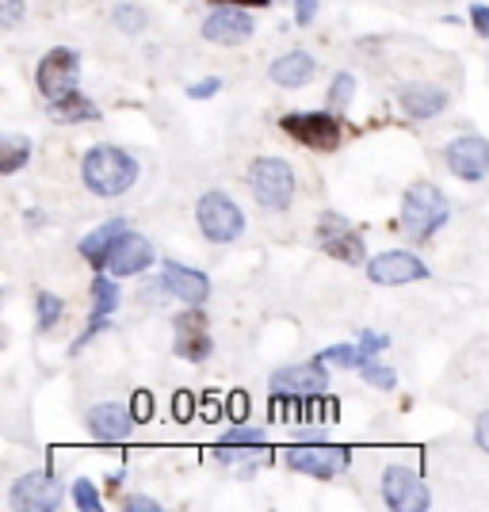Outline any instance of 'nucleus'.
I'll use <instances>...</instances> for the list:
<instances>
[{
	"label": "nucleus",
	"mask_w": 489,
	"mask_h": 512,
	"mask_svg": "<svg viewBox=\"0 0 489 512\" xmlns=\"http://www.w3.org/2000/svg\"><path fill=\"white\" fill-rule=\"evenodd\" d=\"M367 279L379 283V287H402V283H417V279H428V264L421 256L405 253H379L375 260H367Z\"/></svg>",
	"instance_id": "obj_12"
},
{
	"label": "nucleus",
	"mask_w": 489,
	"mask_h": 512,
	"mask_svg": "<svg viewBox=\"0 0 489 512\" xmlns=\"http://www.w3.org/2000/svg\"><path fill=\"white\" fill-rule=\"evenodd\" d=\"M398 104L409 119H436L447 107V92L440 85H428V81H413L398 92Z\"/></svg>",
	"instance_id": "obj_19"
},
{
	"label": "nucleus",
	"mask_w": 489,
	"mask_h": 512,
	"mask_svg": "<svg viewBox=\"0 0 489 512\" xmlns=\"http://www.w3.org/2000/svg\"><path fill=\"white\" fill-rule=\"evenodd\" d=\"M268 386L279 390V394H325L329 390V371H325V360L318 356V360L298 363V367L272 371Z\"/></svg>",
	"instance_id": "obj_15"
},
{
	"label": "nucleus",
	"mask_w": 489,
	"mask_h": 512,
	"mask_svg": "<svg viewBox=\"0 0 489 512\" xmlns=\"http://www.w3.org/2000/svg\"><path fill=\"white\" fill-rule=\"evenodd\" d=\"M249 451H268L264 448V432H256V428H234V432H226L214 444V455L222 463H241V455H249Z\"/></svg>",
	"instance_id": "obj_22"
},
{
	"label": "nucleus",
	"mask_w": 489,
	"mask_h": 512,
	"mask_svg": "<svg viewBox=\"0 0 489 512\" xmlns=\"http://www.w3.org/2000/svg\"><path fill=\"white\" fill-rule=\"evenodd\" d=\"M444 157H447V172H451L455 180H463V184L486 180V172H489V142L486 138L463 134V138H455V142L447 146Z\"/></svg>",
	"instance_id": "obj_11"
},
{
	"label": "nucleus",
	"mask_w": 489,
	"mask_h": 512,
	"mask_svg": "<svg viewBox=\"0 0 489 512\" xmlns=\"http://www.w3.org/2000/svg\"><path fill=\"white\" fill-rule=\"evenodd\" d=\"M23 16V0H0V27H16Z\"/></svg>",
	"instance_id": "obj_35"
},
{
	"label": "nucleus",
	"mask_w": 489,
	"mask_h": 512,
	"mask_svg": "<svg viewBox=\"0 0 489 512\" xmlns=\"http://www.w3.org/2000/svg\"><path fill=\"white\" fill-rule=\"evenodd\" d=\"M195 222H199V234L214 241V245H230L245 234V214L226 192H207L199 195L195 203Z\"/></svg>",
	"instance_id": "obj_4"
},
{
	"label": "nucleus",
	"mask_w": 489,
	"mask_h": 512,
	"mask_svg": "<svg viewBox=\"0 0 489 512\" xmlns=\"http://www.w3.org/2000/svg\"><path fill=\"white\" fill-rule=\"evenodd\" d=\"M27 157H31V138H16V134H4L0 138V172L4 176L20 172L27 165Z\"/></svg>",
	"instance_id": "obj_24"
},
{
	"label": "nucleus",
	"mask_w": 489,
	"mask_h": 512,
	"mask_svg": "<svg viewBox=\"0 0 489 512\" xmlns=\"http://www.w3.org/2000/svg\"><path fill=\"white\" fill-rule=\"evenodd\" d=\"M321 360L337 363V367H363V363H371L367 356H363L360 344H333V348L321 352Z\"/></svg>",
	"instance_id": "obj_27"
},
{
	"label": "nucleus",
	"mask_w": 489,
	"mask_h": 512,
	"mask_svg": "<svg viewBox=\"0 0 489 512\" xmlns=\"http://www.w3.org/2000/svg\"><path fill=\"white\" fill-rule=\"evenodd\" d=\"M318 241L329 256H337L344 264H363L367 249H363V234L337 211H325L318 222Z\"/></svg>",
	"instance_id": "obj_8"
},
{
	"label": "nucleus",
	"mask_w": 489,
	"mask_h": 512,
	"mask_svg": "<svg viewBox=\"0 0 489 512\" xmlns=\"http://www.w3.org/2000/svg\"><path fill=\"white\" fill-rule=\"evenodd\" d=\"M470 23L482 39H489V4H470Z\"/></svg>",
	"instance_id": "obj_38"
},
{
	"label": "nucleus",
	"mask_w": 489,
	"mask_h": 512,
	"mask_svg": "<svg viewBox=\"0 0 489 512\" xmlns=\"http://www.w3.org/2000/svg\"><path fill=\"white\" fill-rule=\"evenodd\" d=\"M318 4L321 0H295V23L298 27H310L314 16H318Z\"/></svg>",
	"instance_id": "obj_37"
},
{
	"label": "nucleus",
	"mask_w": 489,
	"mask_h": 512,
	"mask_svg": "<svg viewBox=\"0 0 489 512\" xmlns=\"http://www.w3.org/2000/svg\"><path fill=\"white\" fill-rule=\"evenodd\" d=\"M115 23H119L127 35H142V27H146V12H142L138 4H123V8H115Z\"/></svg>",
	"instance_id": "obj_31"
},
{
	"label": "nucleus",
	"mask_w": 489,
	"mask_h": 512,
	"mask_svg": "<svg viewBox=\"0 0 489 512\" xmlns=\"http://www.w3.org/2000/svg\"><path fill=\"white\" fill-rule=\"evenodd\" d=\"M279 127L287 130L295 142H302L306 150L333 153L341 146V119L329 115V111H295V115H283Z\"/></svg>",
	"instance_id": "obj_5"
},
{
	"label": "nucleus",
	"mask_w": 489,
	"mask_h": 512,
	"mask_svg": "<svg viewBox=\"0 0 489 512\" xmlns=\"http://www.w3.org/2000/svg\"><path fill=\"white\" fill-rule=\"evenodd\" d=\"M383 501L398 512H425L432 509V493L421 482V474L409 467H386L383 470Z\"/></svg>",
	"instance_id": "obj_9"
},
{
	"label": "nucleus",
	"mask_w": 489,
	"mask_h": 512,
	"mask_svg": "<svg viewBox=\"0 0 489 512\" xmlns=\"http://www.w3.org/2000/svg\"><path fill=\"white\" fill-rule=\"evenodd\" d=\"M256 31L253 16L245 8H214L203 20V39L214 46H241L249 43Z\"/></svg>",
	"instance_id": "obj_14"
},
{
	"label": "nucleus",
	"mask_w": 489,
	"mask_h": 512,
	"mask_svg": "<svg viewBox=\"0 0 489 512\" xmlns=\"http://www.w3.org/2000/svg\"><path fill=\"white\" fill-rule=\"evenodd\" d=\"M218 92H222V77H203V81L188 85V96H192V100H211Z\"/></svg>",
	"instance_id": "obj_33"
},
{
	"label": "nucleus",
	"mask_w": 489,
	"mask_h": 512,
	"mask_svg": "<svg viewBox=\"0 0 489 512\" xmlns=\"http://www.w3.org/2000/svg\"><path fill=\"white\" fill-rule=\"evenodd\" d=\"M172 402H176V406H172V417H176V421H192V417H195V398H192V394H184V390H180Z\"/></svg>",
	"instance_id": "obj_36"
},
{
	"label": "nucleus",
	"mask_w": 489,
	"mask_h": 512,
	"mask_svg": "<svg viewBox=\"0 0 489 512\" xmlns=\"http://www.w3.org/2000/svg\"><path fill=\"white\" fill-rule=\"evenodd\" d=\"M314 73H318V62L306 54V50H291V54H283L272 62L268 69V77L276 81L279 88H302L314 81Z\"/></svg>",
	"instance_id": "obj_20"
},
{
	"label": "nucleus",
	"mask_w": 489,
	"mask_h": 512,
	"mask_svg": "<svg viewBox=\"0 0 489 512\" xmlns=\"http://www.w3.org/2000/svg\"><path fill=\"white\" fill-rule=\"evenodd\" d=\"M50 119L54 123H96L100 119V107L88 100L85 92H69L62 100H50Z\"/></svg>",
	"instance_id": "obj_23"
},
{
	"label": "nucleus",
	"mask_w": 489,
	"mask_h": 512,
	"mask_svg": "<svg viewBox=\"0 0 489 512\" xmlns=\"http://www.w3.org/2000/svg\"><path fill=\"white\" fill-rule=\"evenodd\" d=\"M474 440H478V448L489 455V413H482V417H478V425H474Z\"/></svg>",
	"instance_id": "obj_41"
},
{
	"label": "nucleus",
	"mask_w": 489,
	"mask_h": 512,
	"mask_svg": "<svg viewBox=\"0 0 489 512\" xmlns=\"http://www.w3.org/2000/svg\"><path fill=\"white\" fill-rule=\"evenodd\" d=\"M447 218H451L447 195L440 192L436 184H413L402 199V218H398V226H402L405 237L428 241V237H436L444 230Z\"/></svg>",
	"instance_id": "obj_2"
},
{
	"label": "nucleus",
	"mask_w": 489,
	"mask_h": 512,
	"mask_svg": "<svg viewBox=\"0 0 489 512\" xmlns=\"http://www.w3.org/2000/svg\"><path fill=\"white\" fill-rule=\"evenodd\" d=\"M81 180H85V188L92 195L115 199V195H123L134 188V180H138V161H134L127 150H119V146H92V150L85 153V161H81Z\"/></svg>",
	"instance_id": "obj_1"
},
{
	"label": "nucleus",
	"mask_w": 489,
	"mask_h": 512,
	"mask_svg": "<svg viewBox=\"0 0 489 512\" xmlns=\"http://www.w3.org/2000/svg\"><path fill=\"white\" fill-rule=\"evenodd\" d=\"M12 509H31V512H54L62 505V482L50 470H31L12 482Z\"/></svg>",
	"instance_id": "obj_10"
},
{
	"label": "nucleus",
	"mask_w": 489,
	"mask_h": 512,
	"mask_svg": "<svg viewBox=\"0 0 489 512\" xmlns=\"http://www.w3.org/2000/svg\"><path fill=\"white\" fill-rule=\"evenodd\" d=\"M287 467L298 474H310V478H337L341 470H348L352 463V451L344 444H295L287 448Z\"/></svg>",
	"instance_id": "obj_7"
},
{
	"label": "nucleus",
	"mask_w": 489,
	"mask_h": 512,
	"mask_svg": "<svg viewBox=\"0 0 489 512\" xmlns=\"http://www.w3.org/2000/svg\"><path fill=\"white\" fill-rule=\"evenodd\" d=\"M360 375H363V383L375 386V390H394V386H398V371H390V367H383V363H375V360L363 363Z\"/></svg>",
	"instance_id": "obj_29"
},
{
	"label": "nucleus",
	"mask_w": 489,
	"mask_h": 512,
	"mask_svg": "<svg viewBox=\"0 0 489 512\" xmlns=\"http://www.w3.org/2000/svg\"><path fill=\"white\" fill-rule=\"evenodd\" d=\"M149 264H153V245H149L142 234H123L115 241V249L107 253V272L111 276H138V272H146Z\"/></svg>",
	"instance_id": "obj_16"
},
{
	"label": "nucleus",
	"mask_w": 489,
	"mask_h": 512,
	"mask_svg": "<svg viewBox=\"0 0 489 512\" xmlns=\"http://www.w3.org/2000/svg\"><path fill=\"white\" fill-rule=\"evenodd\" d=\"M230 417L245 421L249 417V394H230Z\"/></svg>",
	"instance_id": "obj_39"
},
{
	"label": "nucleus",
	"mask_w": 489,
	"mask_h": 512,
	"mask_svg": "<svg viewBox=\"0 0 489 512\" xmlns=\"http://www.w3.org/2000/svg\"><path fill=\"white\" fill-rule=\"evenodd\" d=\"M62 310H65V302L58 299V295L39 291V299H35V321H39V333H50V329L62 321Z\"/></svg>",
	"instance_id": "obj_26"
},
{
	"label": "nucleus",
	"mask_w": 489,
	"mask_h": 512,
	"mask_svg": "<svg viewBox=\"0 0 489 512\" xmlns=\"http://www.w3.org/2000/svg\"><path fill=\"white\" fill-rule=\"evenodd\" d=\"M134 425H138V421H134V413H130V402L127 406H119V402H100V406L88 413L92 436L104 440V444H123Z\"/></svg>",
	"instance_id": "obj_18"
},
{
	"label": "nucleus",
	"mask_w": 489,
	"mask_h": 512,
	"mask_svg": "<svg viewBox=\"0 0 489 512\" xmlns=\"http://www.w3.org/2000/svg\"><path fill=\"white\" fill-rule=\"evenodd\" d=\"M77 81H81V54L69 46H54L35 69V85L46 100H62L69 92H77Z\"/></svg>",
	"instance_id": "obj_6"
},
{
	"label": "nucleus",
	"mask_w": 489,
	"mask_h": 512,
	"mask_svg": "<svg viewBox=\"0 0 489 512\" xmlns=\"http://www.w3.org/2000/svg\"><path fill=\"white\" fill-rule=\"evenodd\" d=\"M127 234V218H107L104 226H96L88 237H81V256H85L92 268H104L107 264V253L115 249V241Z\"/></svg>",
	"instance_id": "obj_21"
},
{
	"label": "nucleus",
	"mask_w": 489,
	"mask_h": 512,
	"mask_svg": "<svg viewBox=\"0 0 489 512\" xmlns=\"http://www.w3.org/2000/svg\"><path fill=\"white\" fill-rule=\"evenodd\" d=\"M130 413H134L138 425L153 421V394H149V390H134V394H130Z\"/></svg>",
	"instance_id": "obj_32"
},
{
	"label": "nucleus",
	"mask_w": 489,
	"mask_h": 512,
	"mask_svg": "<svg viewBox=\"0 0 489 512\" xmlns=\"http://www.w3.org/2000/svg\"><path fill=\"white\" fill-rule=\"evenodd\" d=\"M211 4H222V8H234V4H241V8H268L272 0H211Z\"/></svg>",
	"instance_id": "obj_42"
},
{
	"label": "nucleus",
	"mask_w": 489,
	"mask_h": 512,
	"mask_svg": "<svg viewBox=\"0 0 489 512\" xmlns=\"http://www.w3.org/2000/svg\"><path fill=\"white\" fill-rule=\"evenodd\" d=\"M360 348H363V356H367V360H375L379 352H386V348H390V337H383V333H363Z\"/></svg>",
	"instance_id": "obj_34"
},
{
	"label": "nucleus",
	"mask_w": 489,
	"mask_h": 512,
	"mask_svg": "<svg viewBox=\"0 0 489 512\" xmlns=\"http://www.w3.org/2000/svg\"><path fill=\"white\" fill-rule=\"evenodd\" d=\"M165 291H169L172 299H180L184 306H203V302L211 299V279L203 276L199 268H188V264H176L169 260L165 264Z\"/></svg>",
	"instance_id": "obj_17"
},
{
	"label": "nucleus",
	"mask_w": 489,
	"mask_h": 512,
	"mask_svg": "<svg viewBox=\"0 0 489 512\" xmlns=\"http://www.w3.org/2000/svg\"><path fill=\"white\" fill-rule=\"evenodd\" d=\"M352 96H356V77L352 73H337L333 77V85H329V104L344 111V107L352 104Z\"/></svg>",
	"instance_id": "obj_30"
},
{
	"label": "nucleus",
	"mask_w": 489,
	"mask_h": 512,
	"mask_svg": "<svg viewBox=\"0 0 489 512\" xmlns=\"http://www.w3.org/2000/svg\"><path fill=\"white\" fill-rule=\"evenodd\" d=\"M249 188L264 211H287L295 199V169L283 157H256L249 165Z\"/></svg>",
	"instance_id": "obj_3"
},
{
	"label": "nucleus",
	"mask_w": 489,
	"mask_h": 512,
	"mask_svg": "<svg viewBox=\"0 0 489 512\" xmlns=\"http://www.w3.org/2000/svg\"><path fill=\"white\" fill-rule=\"evenodd\" d=\"M123 509L127 512H157L161 505H157V501H149V497H127V501H123Z\"/></svg>",
	"instance_id": "obj_40"
},
{
	"label": "nucleus",
	"mask_w": 489,
	"mask_h": 512,
	"mask_svg": "<svg viewBox=\"0 0 489 512\" xmlns=\"http://www.w3.org/2000/svg\"><path fill=\"white\" fill-rule=\"evenodd\" d=\"M211 333H207V314L192 306V310H184L180 318H176V344H172V352L180 356V360L188 363H203L211 356Z\"/></svg>",
	"instance_id": "obj_13"
},
{
	"label": "nucleus",
	"mask_w": 489,
	"mask_h": 512,
	"mask_svg": "<svg viewBox=\"0 0 489 512\" xmlns=\"http://www.w3.org/2000/svg\"><path fill=\"white\" fill-rule=\"evenodd\" d=\"M73 505H77L81 512L104 509V497H100V490L92 486V478H77V482H73Z\"/></svg>",
	"instance_id": "obj_28"
},
{
	"label": "nucleus",
	"mask_w": 489,
	"mask_h": 512,
	"mask_svg": "<svg viewBox=\"0 0 489 512\" xmlns=\"http://www.w3.org/2000/svg\"><path fill=\"white\" fill-rule=\"evenodd\" d=\"M115 310H119V287H115V279L96 276L92 279V314L96 318H111Z\"/></svg>",
	"instance_id": "obj_25"
}]
</instances>
